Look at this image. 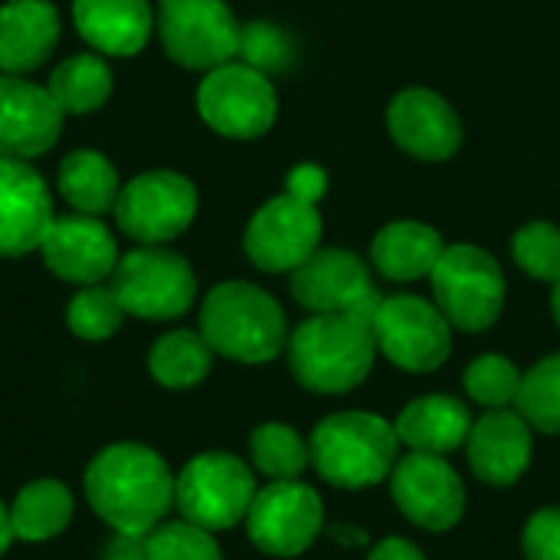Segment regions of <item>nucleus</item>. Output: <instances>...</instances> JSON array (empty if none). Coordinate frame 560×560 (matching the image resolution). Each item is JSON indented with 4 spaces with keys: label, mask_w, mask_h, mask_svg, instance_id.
<instances>
[{
    "label": "nucleus",
    "mask_w": 560,
    "mask_h": 560,
    "mask_svg": "<svg viewBox=\"0 0 560 560\" xmlns=\"http://www.w3.org/2000/svg\"><path fill=\"white\" fill-rule=\"evenodd\" d=\"M125 308L112 285H82V292L72 295L66 308V325L82 341H105L121 328Z\"/></svg>",
    "instance_id": "nucleus-31"
},
{
    "label": "nucleus",
    "mask_w": 560,
    "mask_h": 560,
    "mask_svg": "<svg viewBox=\"0 0 560 560\" xmlns=\"http://www.w3.org/2000/svg\"><path fill=\"white\" fill-rule=\"evenodd\" d=\"M525 560H560V509H541L528 518L522 535Z\"/></svg>",
    "instance_id": "nucleus-36"
},
{
    "label": "nucleus",
    "mask_w": 560,
    "mask_h": 560,
    "mask_svg": "<svg viewBox=\"0 0 560 560\" xmlns=\"http://www.w3.org/2000/svg\"><path fill=\"white\" fill-rule=\"evenodd\" d=\"M59 43V13L49 0H7L0 7V72L39 69Z\"/></svg>",
    "instance_id": "nucleus-22"
},
{
    "label": "nucleus",
    "mask_w": 560,
    "mask_h": 560,
    "mask_svg": "<svg viewBox=\"0 0 560 560\" xmlns=\"http://www.w3.org/2000/svg\"><path fill=\"white\" fill-rule=\"evenodd\" d=\"M368 560H427L423 558V551L413 545V541H407V538H384L374 551H371V558Z\"/></svg>",
    "instance_id": "nucleus-39"
},
{
    "label": "nucleus",
    "mask_w": 560,
    "mask_h": 560,
    "mask_svg": "<svg viewBox=\"0 0 560 560\" xmlns=\"http://www.w3.org/2000/svg\"><path fill=\"white\" fill-rule=\"evenodd\" d=\"M551 315H555V322H558L560 328V279L555 282V289H551Z\"/></svg>",
    "instance_id": "nucleus-41"
},
{
    "label": "nucleus",
    "mask_w": 560,
    "mask_h": 560,
    "mask_svg": "<svg viewBox=\"0 0 560 560\" xmlns=\"http://www.w3.org/2000/svg\"><path fill=\"white\" fill-rule=\"evenodd\" d=\"M200 335L240 364H266L289 345L282 305L253 282H220L200 305Z\"/></svg>",
    "instance_id": "nucleus-4"
},
{
    "label": "nucleus",
    "mask_w": 560,
    "mask_h": 560,
    "mask_svg": "<svg viewBox=\"0 0 560 560\" xmlns=\"http://www.w3.org/2000/svg\"><path fill=\"white\" fill-rule=\"evenodd\" d=\"M59 190L75 213L102 217V213L115 210L121 180H118L115 164L102 151L79 148V151L66 154L59 164Z\"/></svg>",
    "instance_id": "nucleus-25"
},
{
    "label": "nucleus",
    "mask_w": 560,
    "mask_h": 560,
    "mask_svg": "<svg viewBox=\"0 0 560 560\" xmlns=\"http://www.w3.org/2000/svg\"><path fill=\"white\" fill-rule=\"evenodd\" d=\"M387 128L400 151L417 161H450L463 144V121L433 89H404L387 108Z\"/></svg>",
    "instance_id": "nucleus-17"
},
{
    "label": "nucleus",
    "mask_w": 560,
    "mask_h": 560,
    "mask_svg": "<svg viewBox=\"0 0 560 560\" xmlns=\"http://www.w3.org/2000/svg\"><path fill=\"white\" fill-rule=\"evenodd\" d=\"M62 108L49 89L0 72V154L3 158H39L46 154L62 131Z\"/></svg>",
    "instance_id": "nucleus-18"
},
{
    "label": "nucleus",
    "mask_w": 560,
    "mask_h": 560,
    "mask_svg": "<svg viewBox=\"0 0 560 560\" xmlns=\"http://www.w3.org/2000/svg\"><path fill=\"white\" fill-rule=\"evenodd\" d=\"M10 541H13V525H10V509L0 502V555L10 548Z\"/></svg>",
    "instance_id": "nucleus-40"
},
{
    "label": "nucleus",
    "mask_w": 560,
    "mask_h": 560,
    "mask_svg": "<svg viewBox=\"0 0 560 560\" xmlns=\"http://www.w3.org/2000/svg\"><path fill=\"white\" fill-rule=\"evenodd\" d=\"M197 112L217 135L253 141L276 125L279 95L266 72L233 59L203 75L197 89Z\"/></svg>",
    "instance_id": "nucleus-8"
},
{
    "label": "nucleus",
    "mask_w": 560,
    "mask_h": 560,
    "mask_svg": "<svg viewBox=\"0 0 560 560\" xmlns=\"http://www.w3.org/2000/svg\"><path fill=\"white\" fill-rule=\"evenodd\" d=\"M512 256L522 272L555 285L560 279V230L548 220L522 226L512 240Z\"/></svg>",
    "instance_id": "nucleus-34"
},
{
    "label": "nucleus",
    "mask_w": 560,
    "mask_h": 560,
    "mask_svg": "<svg viewBox=\"0 0 560 560\" xmlns=\"http://www.w3.org/2000/svg\"><path fill=\"white\" fill-rule=\"evenodd\" d=\"M322 525V495L299 479L269 482L266 489H259L246 515L249 541L269 558H299L315 545Z\"/></svg>",
    "instance_id": "nucleus-12"
},
{
    "label": "nucleus",
    "mask_w": 560,
    "mask_h": 560,
    "mask_svg": "<svg viewBox=\"0 0 560 560\" xmlns=\"http://www.w3.org/2000/svg\"><path fill=\"white\" fill-rule=\"evenodd\" d=\"M52 217V197L39 171L0 154V259L39 249Z\"/></svg>",
    "instance_id": "nucleus-16"
},
{
    "label": "nucleus",
    "mask_w": 560,
    "mask_h": 560,
    "mask_svg": "<svg viewBox=\"0 0 560 560\" xmlns=\"http://www.w3.org/2000/svg\"><path fill=\"white\" fill-rule=\"evenodd\" d=\"M532 433L535 430L525 423L518 410L505 407V410L482 413L466 440V453L476 479H482L492 489L515 486L532 466V453H535Z\"/></svg>",
    "instance_id": "nucleus-19"
},
{
    "label": "nucleus",
    "mask_w": 560,
    "mask_h": 560,
    "mask_svg": "<svg viewBox=\"0 0 560 560\" xmlns=\"http://www.w3.org/2000/svg\"><path fill=\"white\" fill-rule=\"evenodd\" d=\"M249 456L269 482H289L305 472L308 443L285 423H262L249 436Z\"/></svg>",
    "instance_id": "nucleus-29"
},
{
    "label": "nucleus",
    "mask_w": 560,
    "mask_h": 560,
    "mask_svg": "<svg viewBox=\"0 0 560 560\" xmlns=\"http://www.w3.org/2000/svg\"><path fill=\"white\" fill-rule=\"evenodd\" d=\"M466 394L486 407V410H505L515 407L518 387H522V371L515 361L502 358V354H482L466 368Z\"/></svg>",
    "instance_id": "nucleus-32"
},
{
    "label": "nucleus",
    "mask_w": 560,
    "mask_h": 560,
    "mask_svg": "<svg viewBox=\"0 0 560 560\" xmlns=\"http://www.w3.org/2000/svg\"><path fill=\"white\" fill-rule=\"evenodd\" d=\"M397 459V430L377 413H331L308 436V463L328 486L338 489H371L390 479Z\"/></svg>",
    "instance_id": "nucleus-3"
},
{
    "label": "nucleus",
    "mask_w": 560,
    "mask_h": 560,
    "mask_svg": "<svg viewBox=\"0 0 560 560\" xmlns=\"http://www.w3.org/2000/svg\"><path fill=\"white\" fill-rule=\"evenodd\" d=\"M443 249V236L433 226L417 220H397L377 230L371 243V262L390 282H417L436 269Z\"/></svg>",
    "instance_id": "nucleus-24"
},
{
    "label": "nucleus",
    "mask_w": 560,
    "mask_h": 560,
    "mask_svg": "<svg viewBox=\"0 0 560 560\" xmlns=\"http://www.w3.org/2000/svg\"><path fill=\"white\" fill-rule=\"evenodd\" d=\"M79 36L105 56H138L154 33L148 0H72Z\"/></svg>",
    "instance_id": "nucleus-21"
},
{
    "label": "nucleus",
    "mask_w": 560,
    "mask_h": 560,
    "mask_svg": "<svg viewBox=\"0 0 560 560\" xmlns=\"http://www.w3.org/2000/svg\"><path fill=\"white\" fill-rule=\"evenodd\" d=\"M322 230L318 207L285 190L253 213L243 249L262 272H295L315 249H322Z\"/></svg>",
    "instance_id": "nucleus-13"
},
{
    "label": "nucleus",
    "mask_w": 560,
    "mask_h": 560,
    "mask_svg": "<svg viewBox=\"0 0 560 560\" xmlns=\"http://www.w3.org/2000/svg\"><path fill=\"white\" fill-rule=\"evenodd\" d=\"M256 479L253 469L233 456V453H203L194 456L174 489V505L180 518L207 528V532H226L240 522H246L249 505L256 499Z\"/></svg>",
    "instance_id": "nucleus-7"
},
{
    "label": "nucleus",
    "mask_w": 560,
    "mask_h": 560,
    "mask_svg": "<svg viewBox=\"0 0 560 560\" xmlns=\"http://www.w3.org/2000/svg\"><path fill=\"white\" fill-rule=\"evenodd\" d=\"M46 89L62 108V115H89L108 102L112 69L98 52H75L52 69Z\"/></svg>",
    "instance_id": "nucleus-26"
},
{
    "label": "nucleus",
    "mask_w": 560,
    "mask_h": 560,
    "mask_svg": "<svg viewBox=\"0 0 560 560\" xmlns=\"http://www.w3.org/2000/svg\"><path fill=\"white\" fill-rule=\"evenodd\" d=\"M472 413L463 400L446 394H427L410 400L394 420L397 440L410 446V453H436L450 456L466 446L472 433Z\"/></svg>",
    "instance_id": "nucleus-23"
},
{
    "label": "nucleus",
    "mask_w": 560,
    "mask_h": 560,
    "mask_svg": "<svg viewBox=\"0 0 560 560\" xmlns=\"http://www.w3.org/2000/svg\"><path fill=\"white\" fill-rule=\"evenodd\" d=\"M374 289L371 269L348 249H315L292 272V299L312 315L354 308Z\"/></svg>",
    "instance_id": "nucleus-20"
},
{
    "label": "nucleus",
    "mask_w": 560,
    "mask_h": 560,
    "mask_svg": "<svg viewBox=\"0 0 560 560\" xmlns=\"http://www.w3.org/2000/svg\"><path fill=\"white\" fill-rule=\"evenodd\" d=\"M43 262L52 276L72 285H98L118 266V243L98 217L69 213L52 217L43 243Z\"/></svg>",
    "instance_id": "nucleus-15"
},
{
    "label": "nucleus",
    "mask_w": 560,
    "mask_h": 560,
    "mask_svg": "<svg viewBox=\"0 0 560 560\" xmlns=\"http://www.w3.org/2000/svg\"><path fill=\"white\" fill-rule=\"evenodd\" d=\"M397 509L423 532H450L466 515V486L446 456L407 453L390 472Z\"/></svg>",
    "instance_id": "nucleus-14"
},
{
    "label": "nucleus",
    "mask_w": 560,
    "mask_h": 560,
    "mask_svg": "<svg viewBox=\"0 0 560 560\" xmlns=\"http://www.w3.org/2000/svg\"><path fill=\"white\" fill-rule=\"evenodd\" d=\"M148 560H223L220 545L213 541V532L180 518V522H161L151 535H144Z\"/></svg>",
    "instance_id": "nucleus-33"
},
{
    "label": "nucleus",
    "mask_w": 560,
    "mask_h": 560,
    "mask_svg": "<svg viewBox=\"0 0 560 560\" xmlns=\"http://www.w3.org/2000/svg\"><path fill=\"white\" fill-rule=\"evenodd\" d=\"M118 230L141 246H164L197 217V187L177 171H148L128 180L115 203Z\"/></svg>",
    "instance_id": "nucleus-10"
},
{
    "label": "nucleus",
    "mask_w": 560,
    "mask_h": 560,
    "mask_svg": "<svg viewBox=\"0 0 560 560\" xmlns=\"http://www.w3.org/2000/svg\"><path fill=\"white\" fill-rule=\"evenodd\" d=\"M174 489L167 463L138 443H115L85 469V499L118 535H151L174 509Z\"/></svg>",
    "instance_id": "nucleus-1"
},
{
    "label": "nucleus",
    "mask_w": 560,
    "mask_h": 560,
    "mask_svg": "<svg viewBox=\"0 0 560 560\" xmlns=\"http://www.w3.org/2000/svg\"><path fill=\"white\" fill-rule=\"evenodd\" d=\"M72 518V495L62 482L56 479H36L30 482L16 502L10 505V525L13 538L20 541H49L56 538Z\"/></svg>",
    "instance_id": "nucleus-27"
},
{
    "label": "nucleus",
    "mask_w": 560,
    "mask_h": 560,
    "mask_svg": "<svg viewBox=\"0 0 560 560\" xmlns=\"http://www.w3.org/2000/svg\"><path fill=\"white\" fill-rule=\"evenodd\" d=\"M112 292L125 315L144 322L180 318L197 299V276L190 262L164 246H138L118 259L112 272Z\"/></svg>",
    "instance_id": "nucleus-6"
},
{
    "label": "nucleus",
    "mask_w": 560,
    "mask_h": 560,
    "mask_svg": "<svg viewBox=\"0 0 560 560\" xmlns=\"http://www.w3.org/2000/svg\"><path fill=\"white\" fill-rule=\"evenodd\" d=\"M210 364H213V348L200 331H171L148 354L151 377L171 390L197 387L210 374Z\"/></svg>",
    "instance_id": "nucleus-28"
},
{
    "label": "nucleus",
    "mask_w": 560,
    "mask_h": 560,
    "mask_svg": "<svg viewBox=\"0 0 560 560\" xmlns=\"http://www.w3.org/2000/svg\"><path fill=\"white\" fill-rule=\"evenodd\" d=\"M285 184H289V194H295V197H302V200H308V203H318V197H322L325 187H328V177H325L322 167L302 164V167H295V171L289 174Z\"/></svg>",
    "instance_id": "nucleus-37"
},
{
    "label": "nucleus",
    "mask_w": 560,
    "mask_h": 560,
    "mask_svg": "<svg viewBox=\"0 0 560 560\" xmlns=\"http://www.w3.org/2000/svg\"><path fill=\"white\" fill-rule=\"evenodd\" d=\"M102 560H148V545L138 535H118L115 532V538L108 541Z\"/></svg>",
    "instance_id": "nucleus-38"
},
{
    "label": "nucleus",
    "mask_w": 560,
    "mask_h": 560,
    "mask_svg": "<svg viewBox=\"0 0 560 560\" xmlns=\"http://www.w3.org/2000/svg\"><path fill=\"white\" fill-rule=\"evenodd\" d=\"M292 377L312 394H348L361 387L377 358L374 325L335 312L305 318L285 345Z\"/></svg>",
    "instance_id": "nucleus-2"
},
{
    "label": "nucleus",
    "mask_w": 560,
    "mask_h": 560,
    "mask_svg": "<svg viewBox=\"0 0 560 560\" xmlns=\"http://www.w3.org/2000/svg\"><path fill=\"white\" fill-rule=\"evenodd\" d=\"M292 39L272 26V23H246L240 26V62L272 75V72H285L292 66Z\"/></svg>",
    "instance_id": "nucleus-35"
},
{
    "label": "nucleus",
    "mask_w": 560,
    "mask_h": 560,
    "mask_svg": "<svg viewBox=\"0 0 560 560\" xmlns=\"http://www.w3.org/2000/svg\"><path fill=\"white\" fill-rule=\"evenodd\" d=\"M515 410L525 417L532 430L545 436H560V351L548 354L528 374H522Z\"/></svg>",
    "instance_id": "nucleus-30"
},
{
    "label": "nucleus",
    "mask_w": 560,
    "mask_h": 560,
    "mask_svg": "<svg viewBox=\"0 0 560 560\" xmlns=\"http://www.w3.org/2000/svg\"><path fill=\"white\" fill-rule=\"evenodd\" d=\"M158 36L184 69L210 72L240 56V23L226 0H161Z\"/></svg>",
    "instance_id": "nucleus-9"
},
{
    "label": "nucleus",
    "mask_w": 560,
    "mask_h": 560,
    "mask_svg": "<svg viewBox=\"0 0 560 560\" xmlns=\"http://www.w3.org/2000/svg\"><path fill=\"white\" fill-rule=\"evenodd\" d=\"M377 351L410 374H427L446 364L453 351V325L420 295H390L381 302L374 318Z\"/></svg>",
    "instance_id": "nucleus-11"
},
{
    "label": "nucleus",
    "mask_w": 560,
    "mask_h": 560,
    "mask_svg": "<svg viewBox=\"0 0 560 560\" xmlns=\"http://www.w3.org/2000/svg\"><path fill=\"white\" fill-rule=\"evenodd\" d=\"M433 302L466 335L489 331L505 308V272L492 253L472 243L446 246L430 272Z\"/></svg>",
    "instance_id": "nucleus-5"
}]
</instances>
